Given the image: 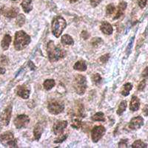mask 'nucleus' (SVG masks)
<instances>
[{
	"label": "nucleus",
	"instance_id": "nucleus-30",
	"mask_svg": "<svg viewBox=\"0 0 148 148\" xmlns=\"http://www.w3.org/2000/svg\"><path fill=\"white\" fill-rule=\"evenodd\" d=\"M92 82L94 83L95 84H99L101 81V77L99 74H95L92 77Z\"/></svg>",
	"mask_w": 148,
	"mask_h": 148
},
{
	"label": "nucleus",
	"instance_id": "nucleus-35",
	"mask_svg": "<svg viewBox=\"0 0 148 148\" xmlns=\"http://www.w3.org/2000/svg\"><path fill=\"white\" fill-rule=\"evenodd\" d=\"M109 58H110V54H104V55L101 56V57H100L99 60L102 63H106L108 61V60H109Z\"/></svg>",
	"mask_w": 148,
	"mask_h": 148
},
{
	"label": "nucleus",
	"instance_id": "nucleus-39",
	"mask_svg": "<svg viewBox=\"0 0 148 148\" xmlns=\"http://www.w3.org/2000/svg\"><path fill=\"white\" fill-rule=\"evenodd\" d=\"M147 0H139L138 1V5L141 8H144L146 6Z\"/></svg>",
	"mask_w": 148,
	"mask_h": 148
},
{
	"label": "nucleus",
	"instance_id": "nucleus-17",
	"mask_svg": "<svg viewBox=\"0 0 148 148\" xmlns=\"http://www.w3.org/2000/svg\"><path fill=\"white\" fill-rule=\"evenodd\" d=\"M127 2H123V1L120 2L118 7V11H117L116 16H115L113 19H117L119 18L120 17H121V16L124 14V13H125V10H126L127 8Z\"/></svg>",
	"mask_w": 148,
	"mask_h": 148
},
{
	"label": "nucleus",
	"instance_id": "nucleus-42",
	"mask_svg": "<svg viewBox=\"0 0 148 148\" xmlns=\"http://www.w3.org/2000/svg\"><path fill=\"white\" fill-rule=\"evenodd\" d=\"M28 66H29V67L30 68V69H31V70L34 71V70H35V69H36L35 65H34V63L31 62V61H29V62H28Z\"/></svg>",
	"mask_w": 148,
	"mask_h": 148
},
{
	"label": "nucleus",
	"instance_id": "nucleus-13",
	"mask_svg": "<svg viewBox=\"0 0 148 148\" xmlns=\"http://www.w3.org/2000/svg\"><path fill=\"white\" fill-rule=\"evenodd\" d=\"M43 131H44V125H43V123H42V122H39L38 124H36L35 127H34V138H35L36 140L40 139Z\"/></svg>",
	"mask_w": 148,
	"mask_h": 148
},
{
	"label": "nucleus",
	"instance_id": "nucleus-6",
	"mask_svg": "<svg viewBox=\"0 0 148 148\" xmlns=\"http://www.w3.org/2000/svg\"><path fill=\"white\" fill-rule=\"evenodd\" d=\"M48 111L53 115H58L62 113L64 109V105L63 103L59 101H52L47 105Z\"/></svg>",
	"mask_w": 148,
	"mask_h": 148
},
{
	"label": "nucleus",
	"instance_id": "nucleus-20",
	"mask_svg": "<svg viewBox=\"0 0 148 148\" xmlns=\"http://www.w3.org/2000/svg\"><path fill=\"white\" fill-rule=\"evenodd\" d=\"M73 69L75 70L79 71V72H84L87 70V65L84 61L79 60L75 63V65L73 66Z\"/></svg>",
	"mask_w": 148,
	"mask_h": 148
},
{
	"label": "nucleus",
	"instance_id": "nucleus-8",
	"mask_svg": "<svg viewBox=\"0 0 148 148\" xmlns=\"http://www.w3.org/2000/svg\"><path fill=\"white\" fill-rule=\"evenodd\" d=\"M11 113L12 106H8L0 115V124L3 126H8L10 123V118H11Z\"/></svg>",
	"mask_w": 148,
	"mask_h": 148
},
{
	"label": "nucleus",
	"instance_id": "nucleus-21",
	"mask_svg": "<svg viewBox=\"0 0 148 148\" xmlns=\"http://www.w3.org/2000/svg\"><path fill=\"white\" fill-rule=\"evenodd\" d=\"M61 42L63 45H68V46H71V45H73L74 41L73 40L72 37H71L68 34H64L62 37L61 38Z\"/></svg>",
	"mask_w": 148,
	"mask_h": 148
},
{
	"label": "nucleus",
	"instance_id": "nucleus-29",
	"mask_svg": "<svg viewBox=\"0 0 148 148\" xmlns=\"http://www.w3.org/2000/svg\"><path fill=\"white\" fill-rule=\"evenodd\" d=\"M115 10H116V8H115L114 5L113 4H110L107 6L106 8V14L107 15H110V14H113L114 13Z\"/></svg>",
	"mask_w": 148,
	"mask_h": 148
},
{
	"label": "nucleus",
	"instance_id": "nucleus-36",
	"mask_svg": "<svg viewBox=\"0 0 148 148\" xmlns=\"http://www.w3.org/2000/svg\"><path fill=\"white\" fill-rule=\"evenodd\" d=\"M128 141L127 139H122L119 143V147H127Z\"/></svg>",
	"mask_w": 148,
	"mask_h": 148
},
{
	"label": "nucleus",
	"instance_id": "nucleus-34",
	"mask_svg": "<svg viewBox=\"0 0 148 148\" xmlns=\"http://www.w3.org/2000/svg\"><path fill=\"white\" fill-rule=\"evenodd\" d=\"M134 38H135L134 37H133V38H131L130 42L128 43V46L127 47V54H129L130 53V51H131L132 47H133V41H134Z\"/></svg>",
	"mask_w": 148,
	"mask_h": 148
},
{
	"label": "nucleus",
	"instance_id": "nucleus-32",
	"mask_svg": "<svg viewBox=\"0 0 148 148\" xmlns=\"http://www.w3.org/2000/svg\"><path fill=\"white\" fill-rule=\"evenodd\" d=\"M101 42H102V40H101V38L97 37V38H93V40H92L91 43H92V45L93 46H98V45H99L100 43H101Z\"/></svg>",
	"mask_w": 148,
	"mask_h": 148
},
{
	"label": "nucleus",
	"instance_id": "nucleus-9",
	"mask_svg": "<svg viewBox=\"0 0 148 148\" xmlns=\"http://www.w3.org/2000/svg\"><path fill=\"white\" fill-rule=\"evenodd\" d=\"M30 122V118L26 115H19L14 120V125L17 129L25 127Z\"/></svg>",
	"mask_w": 148,
	"mask_h": 148
},
{
	"label": "nucleus",
	"instance_id": "nucleus-2",
	"mask_svg": "<svg viewBox=\"0 0 148 148\" xmlns=\"http://www.w3.org/2000/svg\"><path fill=\"white\" fill-rule=\"evenodd\" d=\"M30 41H31L30 37L24 31H17L15 34V39H14V48L17 51L22 50L28 46Z\"/></svg>",
	"mask_w": 148,
	"mask_h": 148
},
{
	"label": "nucleus",
	"instance_id": "nucleus-15",
	"mask_svg": "<svg viewBox=\"0 0 148 148\" xmlns=\"http://www.w3.org/2000/svg\"><path fill=\"white\" fill-rule=\"evenodd\" d=\"M140 107V100L136 96H133L130 101V109L133 112H136L138 110Z\"/></svg>",
	"mask_w": 148,
	"mask_h": 148
},
{
	"label": "nucleus",
	"instance_id": "nucleus-40",
	"mask_svg": "<svg viewBox=\"0 0 148 148\" xmlns=\"http://www.w3.org/2000/svg\"><path fill=\"white\" fill-rule=\"evenodd\" d=\"M143 113L145 116H148V105H145L143 108Z\"/></svg>",
	"mask_w": 148,
	"mask_h": 148
},
{
	"label": "nucleus",
	"instance_id": "nucleus-3",
	"mask_svg": "<svg viewBox=\"0 0 148 148\" xmlns=\"http://www.w3.org/2000/svg\"><path fill=\"white\" fill-rule=\"evenodd\" d=\"M67 26V22L65 19L63 17L58 16L56 17L52 21V25H51V29H52V33L56 37H59L63 31L65 29Z\"/></svg>",
	"mask_w": 148,
	"mask_h": 148
},
{
	"label": "nucleus",
	"instance_id": "nucleus-16",
	"mask_svg": "<svg viewBox=\"0 0 148 148\" xmlns=\"http://www.w3.org/2000/svg\"><path fill=\"white\" fill-rule=\"evenodd\" d=\"M18 9L16 8H8L3 11V14L5 17H8V18H14V17L18 16Z\"/></svg>",
	"mask_w": 148,
	"mask_h": 148
},
{
	"label": "nucleus",
	"instance_id": "nucleus-41",
	"mask_svg": "<svg viewBox=\"0 0 148 148\" xmlns=\"http://www.w3.org/2000/svg\"><path fill=\"white\" fill-rule=\"evenodd\" d=\"M142 77H144V78L148 77V66L147 68H145V70L143 71V72H142Z\"/></svg>",
	"mask_w": 148,
	"mask_h": 148
},
{
	"label": "nucleus",
	"instance_id": "nucleus-1",
	"mask_svg": "<svg viewBox=\"0 0 148 148\" xmlns=\"http://www.w3.org/2000/svg\"><path fill=\"white\" fill-rule=\"evenodd\" d=\"M48 59L51 62H56L66 56V51L59 46H56L53 41H50L47 47Z\"/></svg>",
	"mask_w": 148,
	"mask_h": 148
},
{
	"label": "nucleus",
	"instance_id": "nucleus-44",
	"mask_svg": "<svg viewBox=\"0 0 148 148\" xmlns=\"http://www.w3.org/2000/svg\"><path fill=\"white\" fill-rule=\"evenodd\" d=\"M71 3H74V2H77V0H68Z\"/></svg>",
	"mask_w": 148,
	"mask_h": 148
},
{
	"label": "nucleus",
	"instance_id": "nucleus-5",
	"mask_svg": "<svg viewBox=\"0 0 148 148\" xmlns=\"http://www.w3.org/2000/svg\"><path fill=\"white\" fill-rule=\"evenodd\" d=\"M0 142L5 147H17V141L14 138V134L10 131L5 132L0 135Z\"/></svg>",
	"mask_w": 148,
	"mask_h": 148
},
{
	"label": "nucleus",
	"instance_id": "nucleus-45",
	"mask_svg": "<svg viewBox=\"0 0 148 148\" xmlns=\"http://www.w3.org/2000/svg\"><path fill=\"white\" fill-rule=\"evenodd\" d=\"M12 1H16V0H12Z\"/></svg>",
	"mask_w": 148,
	"mask_h": 148
},
{
	"label": "nucleus",
	"instance_id": "nucleus-4",
	"mask_svg": "<svg viewBox=\"0 0 148 148\" xmlns=\"http://www.w3.org/2000/svg\"><path fill=\"white\" fill-rule=\"evenodd\" d=\"M73 86L76 89L77 94L82 95L84 94L87 89V80L84 76L82 74H78L74 79Z\"/></svg>",
	"mask_w": 148,
	"mask_h": 148
},
{
	"label": "nucleus",
	"instance_id": "nucleus-31",
	"mask_svg": "<svg viewBox=\"0 0 148 148\" xmlns=\"http://www.w3.org/2000/svg\"><path fill=\"white\" fill-rule=\"evenodd\" d=\"M67 138V134H62H62H61V136L59 137L58 138H56V139L54 141V143H61V142L64 141Z\"/></svg>",
	"mask_w": 148,
	"mask_h": 148
},
{
	"label": "nucleus",
	"instance_id": "nucleus-22",
	"mask_svg": "<svg viewBox=\"0 0 148 148\" xmlns=\"http://www.w3.org/2000/svg\"><path fill=\"white\" fill-rule=\"evenodd\" d=\"M133 89V85L130 83H127L126 84H125L123 86V89L121 92V94H122L123 96H127L129 95L130 92V90Z\"/></svg>",
	"mask_w": 148,
	"mask_h": 148
},
{
	"label": "nucleus",
	"instance_id": "nucleus-38",
	"mask_svg": "<svg viewBox=\"0 0 148 148\" xmlns=\"http://www.w3.org/2000/svg\"><path fill=\"white\" fill-rule=\"evenodd\" d=\"M81 37H82L84 40H88L90 37V34L87 31H83L81 34Z\"/></svg>",
	"mask_w": 148,
	"mask_h": 148
},
{
	"label": "nucleus",
	"instance_id": "nucleus-27",
	"mask_svg": "<svg viewBox=\"0 0 148 148\" xmlns=\"http://www.w3.org/2000/svg\"><path fill=\"white\" fill-rule=\"evenodd\" d=\"M25 17L23 14H18L17 16L16 22V25L19 26V27H22V25L25 24Z\"/></svg>",
	"mask_w": 148,
	"mask_h": 148
},
{
	"label": "nucleus",
	"instance_id": "nucleus-7",
	"mask_svg": "<svg viewBox=\"0 0 148 148\" xmlns=\"http://www.w3.org/2000/svg\"><path fill=\"white\" fill-rule=\"evenodd\" d=\"M106 130L103 126H96L91 130V138L94 143L99 141L105 134Z\"/></svg>",
	"mask_w": 148,
	"mask_h": 148
},
{
	"label": "nucleus",
	"instance_id": "nucleus-18",
	"mask_svg": "<svg viewBox=\"0 0 148 148\" xmlns=\"http://www.w3.org/2000/svg\"><path fill=\"white\" fill-rule=\"evenodd\" d=\"M10 42H11V37L9 34H5L2 39V42H1V46H2V49L5 51L8 50L10 46Z\"/></svg>",
	"mask_w": 148,
	"mask_h": 148
},
{
	"label": "nucleus",
	"instance_id": "nucleus-26",
	"mask_svg": "<svg viewBox=\"0 0 148 148\" xmlns=\"http://www.w3.org/2000/svg\"><path fill=\"white\" fill-rule=\"evenodd\" d=\"M131 147L133 148H146L147 147V145L141 140H137L132 145Z\"/></svg>",
	"mask_w": 148,
	"mask_h": 148
},
{
	"label": "nucleus",
	"instance_id": "nucleus-11",
	"mask_svg": "<svg viewBox=\"0 0 148 148\" xmlns=\"http://www.w3.org/2000/svg\"><path fill=\"white\" fill-rule=\"evenodd\" d=\"M67 126V121H57L53 124V130L56 135H61Z\"/></svg>",
	"mask_w": 148,
	"mask_h": 148
},
{
	"label": "nucleus",
	"instance_id": "nucleus-43",
	"mask_svg": "<svg viewBox=\"0 0 148 148\" xmlns=\"http://www.w3.org/2000/svg\"><path fill=\"white\" fill-rule=\"evenodd\" d=\"M5 73V69L4 68L0 67V74H4Z\"/></svg>",
	"mask_w": 148,
	"mask_h": 148
},
{
	"label": "nucleus",
	"instance_id": "nucleus-37",
	"mask_svg": "<svg viewBox=\"0 0 148 148\" xmlns=\"http://www.w3.org/2000/svg\"><path fill=\"white\" fill-rule=\"evenodd\" d=\"M101 1H102V0H90V5H92L93 8H96L101 3Z\"/></svg>",
	"mask_w": 148,
	"mask_h": 148
},
{
	"label": "nucleus",
	"instance_id": "nucleus-19",
	"mask_svg": "<svg viewBox=\"0 0 148 148\" xmlns=\"http://www.w3.org/2000/svg\"><path fill=\"white\" fill-rule=\"evenodd\" d=\"M21 5L23 8V10L25 13H29L33 9L32 0H23Z\"/></svg>",
	"mask_w": 148,
	"mask_h": 148
},
{
	"label": "nucleus",
	"instance_id": "nucleus-14",
	"mask_svg": "<svg viewBox=\"0 0 148 148\" xmlns=\"http://www.w3.org/2000/svg\"><path fill=\"white\" fill-rule=\"evenodd\" d=\"M100 29L102 31V33H104V34H107V35H110L113 31L112 25L108 22H103L100 26Z\"/></svg>",
	"mask_w": 148,
	"mask_h": 148
},
{
	"label": "nucleus",
	"instance_id": "nucleus-10",
	"mask_svg": "<svg viewBox=\"0 0 148 148\" xmlns=\"http://www.w3.org/2000/svg\"><path fill=\"white\" fill-rule=\"evenodd\" d=\"M144 125V119L141 116H137L132 118L129 124V128L130 130H136Z\"/></svg>",
	"mask_w": 148,
	"mask_h": 148
},
{
	"label": "nucleus",
	"instance_id": "nucleus-33",
	"mask_svg": "<svg viewBox=\"0 0 148 148\" xmlns=\"http://www.w3.org/2000/svg\"><path fill=\"white\" fill-rule=\"evenodd\" d=\"M145 86H146V81H145V80H143V81L140 82L137 89H138V91H143L144 89L145 88Z\"/></svg>",
	"mask_w": 148,
	"mask_h": 148
},
{
	"label": "nucleus",
	"instance_id": "nucleus-28",
	"mask_svg": "<svg viewBox=\"0 0 148 148\" xmlns=\"http://www.w3.org/2000/svg\"><path fill=\"white\" fill-rule=\"evenodd\" d=\"M82 126V121L79 118H74L73 120L72 121V124H71V126L75 129H79Z\"/></svg>",
	"mask_w": 148,
	"mask_h": 148
},
{
	"label": "nucleus",
	"instance_id": "nucleus-12",
	"mask_svg": "<svg viewBox=\"0 0 148 148\" xmlns=\"http://www.w3.org/2000/svg\"><path fill=\"white\" fill-rule=\"evenodd\" d=\"M30 91L25 86H19L16 89V94L23 99H27L30 96Z\"/></svg>",
	"mask_w": 148,
	"mask_h": 148
},
{
	"label": "nucleus",
	"instance_id": "nucleus-25",
	"mask_svg": "<svg viewBox=\"0 0 148 148\" xmlns=\"http://www.w3.org/2000/svg\"><path fill=\"white\" fill-rule=\"evenodd\" d=\"M127 106V104L126 101H121L120 105L119 106L118 109H117V114L119 115H121L123 114V113L126 110Z\"/></svg>",
	"mask_w": 148,
	"mask_h": 148
},
{
	"label": "nucleus",
	"instance_id": "nucleus-24",
	"mask_svg": "<svg viewBox=\"0 0 148 148\" xmlns=\"http://www.w3.org/2000/svg\"><path fill=\"white\" fill-rule=\"evenodd\" d=\"M91 119L94 121H105L104 114L103 113H101V112H99V113L93 115L92 118H91Z\"/></svg>",
	"mask_w": 148,
	"mask_h": 148
},
{
	"label": "nucleus",
	"instance_id": "nucleus-23",
	"mask_svg": "<svg viewBox=\"0 0 148 148\" xmlns=\"http://www.w3.org/2000/svg\"><path fill=\"white\" fill-rule=\"evenodd\" d=\"M43 86H44V88L46 89V90L49 91V90H51V89H53V86H55V81L53 79L46 80V81L44 82Z\"/></svg>",
	"mask_w": 148,
	"mask_h": 148
}]
</instances>
